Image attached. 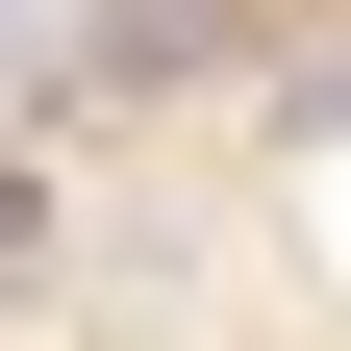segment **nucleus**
Instances as JSON below:
<instances>
[{"label":"nucleus","mask_w":351,"mask_h":351,"mask_svg":"<svg viewBox=\"0 0 351 351\" xmlns=\"http://www.w3.org/2000/svg\"><path fill=\"white\" fill-rule=\"evenodd\" d=\"M0 226H25V201H0Z\"/></svg>","instance_id":"obj_1"}]
</instances>
